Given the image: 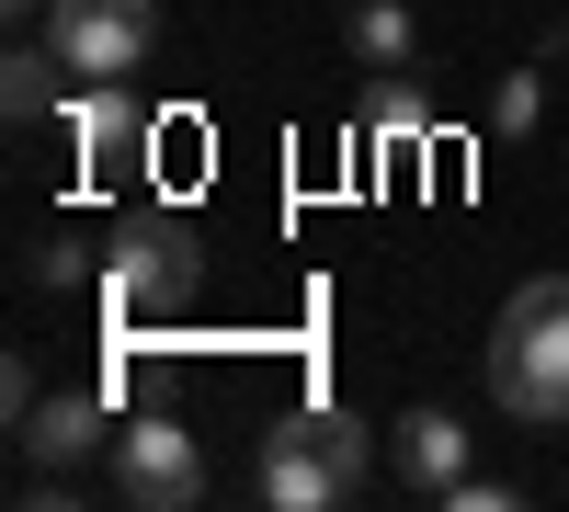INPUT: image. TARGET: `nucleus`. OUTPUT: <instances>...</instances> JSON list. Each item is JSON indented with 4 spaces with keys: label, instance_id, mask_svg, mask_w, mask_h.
<instances>
[{
    "label": "nucleus",
    "instance_id": "1",
    "mask_svg": "<svg viewBox=\"0 0 569 512\" xmlns=\"http://www.w3.org/2000/svg\"><path fill=\"white\" fill-rule=\"evenodd\" d=\"M490 399L512 422H569V273L512 285V308L490 319Z\"/></svg>",
    "mask_w": 569,
    "mask_h": 512
},
{
    "label": "nucleus",
    "instance_id": "2",
    "mask_svg": "<svg viewBox=\"0 0 569 512\" xmlns=\"http://www.w3.org/2000/svg\"><path fill=\"white\" fill-rule=\"evenodd\" d=\"M194 285H206V251H194V228H182V217H137L126 240H114V262H103V297H114L126 331H137V319L194 308Z\"/></svg>",
    "mask_w": 569,
    "mask_h": 512
},
{
    "label": "nucleus",
    "instance_id": "3",
    "mask_svg": "<svg viewBox=\"0 0 569 512\" xmlns=\"http://www.w3.org/2000/svg\"><path fill=\"white\" fill-rule=\"evenodd\" d=\"M46 46L80 80H137L160 46V0H46Z\"/></svg>",
    "mask_w": 569,
    "mask_h": 512
},
{
    "label": "nucleus",
    "instance_id": "4",
    "mask_svg": "<svg viewBox=\"0 0 569 512\" xmlns=\"http://www.w3.org/2000/svg\"><path fill=\"white\" fill-rule=\"evenodd\" d=\"M114 490H126L137 512H182V501H206V455H194V433H182L171 410L126 422V433H114Z\"/></svg>",
    "mask_w": 569,
    "mask_h": 512
},
{
    "label": "nucleus",
    "instance_id": "5",
    "mask_svg": "<svg viewBox=\"0 0 569 512\" xmlns=\"http://www.w3.org/2000/svg\"><path fill=\"white\" fill-rule=\"evenodd\" d=\"M262 501L273 512H342L353 501V479H342V455H330L297 410H284V422L262 433Z\"/></svg>",
    "mask_w": 569,
    "mask_h": 512
},
{
    "label": "nucleus",
    "instance_id": "6",
    "mask_svg": "<svg viewBox=\"0 0 569 512\" xmlns=\"http://www.w3.org/2000/svg\"><path fill=\"white\" fill-rule=\"evenodd\" d=\"M103 410H114V388H58V399H34L12 433H23L34 468H80V455L103 444Z\"/></svg>",
    "mask_w": 569,
    "mask_h": 512
},
{
    "label": "nucleus",
    "instance_id": "7",
    "mask_svg": "<svg viewBox=\"0 0 569 512\" xmlns=\"http://www.w3.org/2000/svg\"><path fill=\"white\" fill-rule=\"evenodd\" d=\"M69 137H80L91 182H126V149L149 137V114H137V91H126V80H91L80 103H69Z\"/></svg>",
    "mask_w": 569,
    "mask_h": 512
},
{
    "label": "nucleus",
    "instance_id": "8",
    "mask_svg": "<svg viewBox=\"0 0 569 512\" xmlns=\"http://www.w3.org/2000/svg\"><path fill=\"white\" fill-rule=\"evenodd\" d=\"M388 455H399V479L421 501H445L467 479V422H456V410H410V422H388Z\"/></svg>",
    "mask_w": 569,
    "mask_h": 512
},
{
    "label": "nucleus",
    "instance_id": "9",
    "mask_svg": "<svg viewBox=\"0 0 569 512\" xmlns=\"http://www.w3.org/2000/svg\"><path fill=\"white\" fill-rule=\"evenodd\" d=\"M342 46H353L365 69H410V58H421V23L399 12V0H353V12H342Z\"/></svg>",
    "mask_w": 569,
    "mask_h": 512
},
{
    "label": "nucleus",
    "instance_id": "10",
    "mask_svg": "<svg viewBox=\"0 0 569 512\" xmlns=\"http://www.w3.org/2000/svg\"><path fill=\"white\" fill-rule=\"evenodd\" d=\"M58 46H12L0 58V103H12V126H34V114H69V91H58Z\"/></svg>",
    "mask_w": 569,
    "mask_h": 512
},
{
    "label": "nucleus",
    "instance_id": "11",
    "mask_svg": "<svg viewBox=\"0 0 569 512\" xmlns=\"http://www.w3.org/2000/svg\"><path fill=\"white\" fill-rule=\"evenodd\" d=\"M421 126H433V114H421V91H410L399 69H376V91H365V137H376V149H421Z\"/></svg>",
    "mask_w": 569,
    "mask_h": 512
},
{
    "label": "nucleus",
    "instance_id": "12",
    "mask_svg": "<svg viewBox=\"0 0 569 512\" xmlns=\"http://www.w3.org/2000/svg\"><path fill=\"white\" fill-rule=\"evenodd\" d=\"M297 422H308V433H319L330 455H342V479L365 490V422H353V410H330V399H319V410H297Z\"/></svg>",
    "mask_w": 569,
    "mask_h": 512
},
{
    "label": "nucleus",
    "instance_id": "13",
    "mask_svg": "<svg viewBox=\"0 0 569 512\" xmlns=\"http://www.w3.org/2000/svg\"><path fill=\"white\" fill-rule=\"evenodd\" d=\"M536 103H547V91H536V69H512V80L490 91V126H501V137H525V126H536Z\"/></svg>",
    "mask_w": 569,
    "mask_h": 512
},
{
    "label": "nucleus",
    "instance_id": "14",
    "mask_svg": "<svg viewBox=\"0 0 569 512\" xmlns=\"http://www.w3.org/2000/svg\"><path fill=\"white\" fill-rule=\"evenodd\" d=\"M512 501H525V490H501V479H456L445 490V512H512Z\"/></svg>",
    "mask_w": 569,
    "mask_h": 512
},
{
    "label": "nucleus",
    "instance_id": "15",
    "mask_svg": "<svg viewBox=\"0 0 569 512\" xmlns=\"http://www.w3.org/2000/svg\"><path fill=\"white\" fill-rule=\"evenodd\" d=\"M12 12H46V0H12Z\"/></svg>",
    "mask_w": 569,
    "mask_h": 512
}]
</instances>
